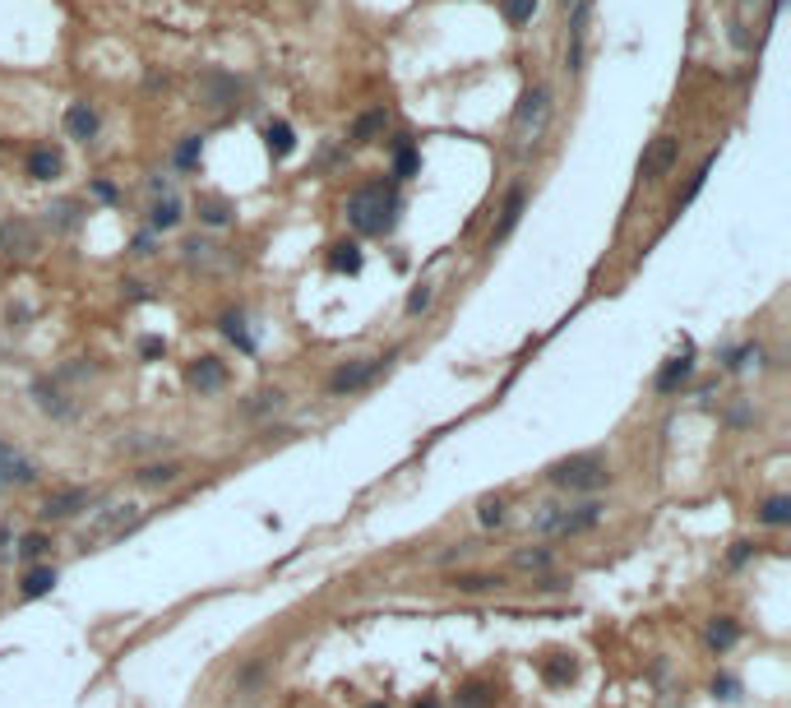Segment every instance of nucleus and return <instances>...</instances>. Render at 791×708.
Wrapping results in <instances>:
<instances>
[{
  "label": "nucleus",
  "instance_id": "nucleus-1",
  "mask_svg": "<svg viewBox=\"0 0 791 708\" xmlns=\"http://www.w3.org/2000/svg\"><path fill=\"white\" fill-rule=\"evenodd\" d=\"M144 519H149V510L139 500H111L103 510H93L88 523L79 528V551H97V546H111L120 537H130Z\"/></svg>",
  "mask_w": 791,
  "mask_h": 708
},
{
  "label": "nucleus",
  "instance_id": "nucleus-2",
  "mask_svg": "<svg viewBox=\"0 0 791 708\" xmlns=\"http://www.w3.org/2000/svg\"><path fill=\"white\" fill-rule=\"evenodd\" d=\"M606 514L602 500H583V504H541L537 519H533V533L537 537H579L587 528H597Z\"/></svg>",
  "mask_w": 791,
  "mask_h": 708
},
{
  "label": "nucleus",
  "instance_id": "nucleus-3",
  "mask_svg": "<svg viewBox=\"0 0 791 708\" xmlns=\"http://www.w3.org/2000/svg\"><path fill=\"white\" fill-rule=\"evenodd\" d=\"M546 477H551V487H560V491H602L606 481H611V468H606L602 454H570V458L551 463Z\"/></svg>",
  "mask_w": 791,
  "mask_h": 708
},
{
  "label": "nucleus",
  "instance_id": "nucleus-4",
  "mask_svg": "<svg viewBox=\"0 0 791 708\" xmlns=\"http://www.w3.org/2000/svg\"><path fill=\"white\" fill-rule=\"evenodd\" d=\"M348 222H352L361 236L389 232V222H394V195L384 190V186H361V190L348 199Z\"/></svg>",
  "mask_w": 791,
  "mask_h": 708
},
{
  "label": "nucleus",
  "instance_id": "nucleus-5",
  "mask_svg": "<svg viewBox=\"0 0 791 708\" xmlns=\"http://www.w3.org/2000/svg\"><path fill=\"white\" fill-rule=\"evenodd\" d=\"M546 120H551V93L537 84V88H527L518 97V107H514V144L518 149L537 144L541 130H546Z\"/></svg>",
  "mask_w": 791,
  "mask_h": 708
},
{
  "label": "nucleus",
  "instance_id": "nucleus-6",
  "mask_svg": "<svg viewBox=\"0 0 791 708\" xmlns=\"http://www.w3.org/2000/svg\"><path fill=\"white\" fill-rule=\"evenodd\" d=\"M389 366V357H361V361H348V366H338L329 375V394H357L366 389V384Z\"/></svg>",
  "mask_w": 791,
  "mask_h": 708
},
{
  "label": "nucleus",
  "instance_id": "nucleus-7",
  "mask_svg": "<svg viewBox=\"0 0 791 708\" xmlns=\"http://www.w3.org/2000/svg\"><path fill=\"white\" fill-rule=\"evenodd\" d=\"M264 690H269V662H264V658H250V662L232 676V704L250 708V704L264 699Z\"/></svg>",
  "mask_w": 791,
  "mask_h": 708
},
{
  "label": "nucleus",
  "instance_id": "nucleus-8",
  "mask_svg": "<svg viewBox=\"0 0 791 708\" xmlns=\"http://www.w3.org/2000/svg\"><path fill=\"white\" fill-rule=\"evenodd\" d=\"M676 153H680V139H676V135H657L653 144L643 149V158H639V176H643V181H662V176H672Z\"/></svg>",
  "mask_w": 791,
  "mask_h": 708
},
{
  "label": "nucleus",
  "instance_id": "nucleus-9",
  "mask_svg": "<svg viewBox=\"0 0 791 708\" xmlns=\"http://www.w3.org/2000/svg\"><path fill=\"white\" fill-rule=\"evenodd\" d=\"M88 504H93V491H88V487H56V491L42 500V510H37V514H42L47 523H60V519H74L79 510H88Z\"/></svg>",
  "mask_w": 791,
  "mask_h": 708
},
{
  "label": "nucleus",
  "instance_id": "nucleus-10",
  "mask_svg": "<svg viewBox=\"0 0 791 708\" xmlns=\"http://www.w3.org/2000/svg\"><path fill=\"white\" fill-rule=\"evenodd\" d=\"M0 250H5V255H19V259H33L37 250H42V236L33 232V222L10 218V222H0Z\"/></svg>",
  "mask_w": 791,
  "mask_h": 708
},
{
  "label": "nucleus",
  "instance_id": "nucleus-11",
  "mask_svg": "<svg viewBox=\"0 0 791 708\" xmlns=\"http://www.w3.org/2000/svg\"><path fill=\"white\" fill-rule=\"evenodd\" d=\"M37 463L28 454H19L10 440H0V487H33Z\"/></svg>",
  "mask_w": 791,
  "mask_h": 708
},
{
  "label": "nucleus",
  "instance_id": "nucleus-12",
  "mask_svg": "<svg viewBox=\"0 0 791 708\" xmlns=\"http://www.w3.org/2000/svg\"><path fill=\"white\" fill-rule=\"evenodd\" d=\"M186 384H190V389H199V394H213V389L227 384V366H222L218 357H199L195 366L186 371Z\"/></svg>",
  "mask_w": 791,
  "mask_h": 708
},
{
  "label": "nucleus",
  "instance_id": "nucleus-13",
  "mask_svg": "<svg viewBox=\"0 0 791 708\" xmlns=\"http://www.w3.org/2000/svg\"><path fill=\"white\" fill-rule=\"evenodd\" d=\"M199 97H204V107H227L236 103V79L232 74H222V70H209L204 79H199Z\"/></svg>",
  "mask_w": 791,
  "mask_h": 708
},
{
  "label": "nucleus",
  "instance_id": "nucleus-14",
  "mask_svg": "<svg viewBox=\"0 0 791 708\" xmlns=\"http://www.w3.org/2000/svg\"><path fill=\"white\" fill-rule=\"evenodd\" d=\"M523 204H527V190H523V186H514L510 195H504V204H500V222L491 227V246H500V241H504V236H510V232L518 227Z\"/></svg>",
  "mask_w": 791,
  "mask_h": 708
},
{
  "label": "nucleus",
  "instance_id": "nucleus-15",
  "mask_svg": "<svg viewBox=\"0 0 791 708\" xmlns=\"http://www.w3.org/2000/svg\"><path fill=\"white\" fill-rule=\"evenodd\" d=\"M583 42H587V0L570 5V74L583 70Z\"/></svg>",
  "mask_w": 791,
  "mask_h": 708
},
{
  "label": "nucleus",
  "instance_id": "nucleus-16",
  "mask_svg": "<svg viewBox=\"0 0 791 708\" xmlns=\"http://www.w3.org/2000/svg\"><path fill=\"white\" fill-rule=\"evenodd\" d=\"M180 473H186V463L167 458V463H149V468H139V473H134V481H139L144 491H157V487H176Z\"/></svg>",
  "mask_w": 791,
  "mask_h": 708
},
{
  "label": "nucleus",
  "instance_id": "nucleus-17",
  "mask_svg": "<svg viewBox=\"0 0 791 708\" xmlns=\"http://www.w3.org/2000/svg\"><path fill=\"white\" fill-rule=\"evenodd\" d=\"M384 130H389V112L384 107H375V112H361L357 120H352V144H375V139H384Z\"/></svg>",
  "mask_w": 791,
  "mask_h": 708
},
{
  "label": "nucleus",
  "instance_id": "nucleus-18",
  "mask_svg": "<svg viewBox=\"0 0 791 708\" xmlns=\"http://www.w3.org/2000/svg\"><path fill=\"white\" fill-rule=\"evenodd\" d=\"M65 135L79 139V144H88V139H97V112L88 103H74L65 112Z\"/></svg>",
  "mask_w": 791,
  "mask_h": 708
},
{
  "label": "nucleus",
  "instance_id": "nucleus-19",
  "mask_svg": "<svg viewBox=\"0 0 791 708\" xmlns=\"http://www.w3.org/2000/svg\"><path fill=\"white\" fill-rule=\"evenodd\" d=\"M689 375H695V361H689V352L672 357V361H666V366L657 371V394H676Z\"/></svg>",
  "mask_w": 791,
  "mask_h": 708
},
{
  "label": "nucleus",
  "instance_id": "nucleus-20",
  "mask_svg": "<svg viewBox=\"0 0 791 708\" xmlns=\"http://www.w3.org/2000/svg\"><path fill=\"white\" fill-rule=\"evenodd\" d=\"M28 176H33V181H56V176H60V153H56L51 144H37V149L28 153Z\"/></svg>",
  "mask_w": 791,
  "mask_h": 708
},
{
  "label": "nucleus",
  "instance_id": "nucleus-21",
  "mask_svg": "<svg viewBox=\"0 0 791 708\" xmlns=\"http://www.w3.org/2000/svg\"><path fill=\"white\" fill-rule=\"evenodd\" d=\"M51 589H56V570L51 565H33V570L24 574V583H19V597L33 602V597H47Z\"/></svg>",
  "mask_w": 791,
  "mask_h": 708
},
{
  "label": "nucleus",
  "instance_id": "nucleus-22",
  "mask_svg": "<svg viewBox=\"0 0 791 708\" xmlns=\"http://www.w3.org/2000/svg\"><path fill=\"white\" fill-rule=\"evenodd\" d=\"M551 546H523V551H514V570H523V574H541V570H551Z\"/></svg>",
  "mask_w": 791,
  "mask_h": 708
},
{
  "label": "nucleus",
  "instance_id": "nucleus-23",
  "mask_svg": "<svg viewBox=\"0 0 791 708\" xmlns=\"http://www.w3.org/2000/svg\"><path fill=\"white\" fill-rule=\"evenodd\" d=\"M449 589L454 593H495V589H504V574H454L449 579Z\"/></svg>",
  "mask_w": 791,
  "mask_h": 708
},
{
  "label": "nucleus",
  "instance_id": "nucleus-24",
  "mask_svg": "<svg viewBox=\"0 0 791 708\" xmlns=\"http://www.w3.org/2000/svg\"><path fill=\"white\" fill-rule=\"evenodd\" d=\"M495 704V685L491 681H468L458 690V699H454V708H491Z\"/></svg>",
  "mask_w": 791,
  "mask_h": 708
},
{
  "label": "nucleus",
  "instance_id": "nucleus-25",
  "mask_svg": "<svg viewBox=\"0 0 791 708\" xmlns=\"http://www.w3.org/2000/svg\"><path fill=\"white\" fill-rule=\"evenodd\" d=\"M541 676H546V685H570L579 676V662L570 653H556V658L541 662Z\"/></svg>",
  "mask_w": 791,
  "mask_h": 708
},
{
  "label": "nucleus",
  "instance_id": "nucleus-26",
  "mask_svg": "<svg viewBox=\"0 0 791 708\" xmlns=\"http://www.w3.org/2000/svg\"><path fill=\"white\" fill-rule=\"evenodd\" d=\"M703 639H708V649H713V653H722V649H732V643L741 639V625H736L732 616H718L713 625H708Z\"/></svg>",
  "mask_w": 791,
  "mask_h": 708
},
{
  "label": "nucleus",
  "instance_id": "nucleus-27",
  "mask_svg": "<svg viewBox=\"0 0 791 708\" xmlns=\"http://www.w3.org/2000/svg\"><path fill=\"white\" fill-rule=\"evenodd\" d=\"M759 523H768V528H787L791 523V496H768L759 504Z\"/></svg>",
  "mask_w": 791,
  "mask_h": 708
},
{
  "label": "nucleus",
  "instance_id": "nucleus-28",
  "mask_svg": "<svg viewBox=\"0 0 791 708\" xmlns=\"http://www.w3.org/2000/svg\"><path fill=\"white\" fill-rule=\"evenodd\" d=\"M264 144H269V153H273V158H288V153L296 149V135H292L288 120H273V126L264 130Z\"/></svg>",
  "mask_w": 791,
  "mask_h": 708
},
{
  "label": "nucleus",
  "instance_id": "nucleus-29",
  "mask_svg": "<svg viewBox=\"0 0 791 708\" xmlns=\"http://www.w3.org/2000/svg\"><path fill=\"white\" fill-rule=\"evenodd\" d=\"M186 259H190V265H199V269H222V265H227V259L218 255L213 241H199V236L186 241Z\"/></svg>",
  "mask_w": 791,
  "mask_h": 708
},
{
  "label": "nucleus",
  "instance_id": "nucleus-30",
  "mask_svg": "<svg viewBox=\"0 0 791 708\" xmlns=\"http://www.w3.org/2000/svg\"><path fill=\"white\" fill-rule=\"evenodd\" d=\"M713 163H718V153H708V158H703V163H699V172H695V176H689V186H685V190H680V195L672 199V213H680V209L689 204V199H695V195L703 190V181H708V172H713Z\"/></svg>",
  "mask_w": 791,
  "mask_h": 708
},
{
  "label": "nucleus",
  "instance_id": "nucleus-31",
  "mask_svg": "<svg viewBox=\"0 0 791 708\" xmlns=\"http://www.w3.org/2000/svg\"><path fill=\"white\" fill-rule=\"evenodd\" d=\"M417 167H421L417 144H412V139H398V149H394V176L408 181V176H417Z\"/></svg>",
  "mask_w": 791,
  "mask_h": 708
},
{
  "label": "nucleus",
  "instance_id": "nucleus-32",
  "mask_svg": "<svg viewBox=\"0 0 791 708\" xmlns=\"http://www.w3.org/2000/svg\"><path fill=\"white\" fill-rule=\"evenodd\" d=\"M329 269H334V273H357V269H361V250L348 246V241H338V246L329 250Z\"/></svg>",
  "mask_w": 791,
  "mask_h": 708
},
{
  "label": "nucleus",
  "instance_id": "nucleus-33",
  "mask_svg": "<svg viewBox=\"0 0 791 708\" xmlns=\"http://www.w3.org/2000/svg\"><path fill=\"white\" fill-rule=\"evenodd\" d=\"M47 222H51L56 232H70L74 222H79V204H74V199H60V204L47 209Z\"/></svg>",
  "mask_w": 791,
  "mask_h": 708
},
{
  "label": "nucleus",
  "instance_id": "nucleus-34",
  "mask_svg": "<svg viewBox=\"0 0 791 708\" xmlns=\"http://www.w3.org/2000/svg\"><path fill=\"white\" fill-rule=\"evenodd\" d=\"M149 222H153L157 232L176 227V222H180V204H176V199H157V204H153V213H149Z\"/></svg>",
  "mask_w": 791,
  "mask_h": 708
},
{
  "label": "nucleus",
  "instance_id": "nucleus-35",
  "mask_svg": "<svg viewBox=\"0 0 791 708\" xmlns=\"http://www.w3.org/2000/svg\"><path fill=\"white\" fill-rule=\"evenodd\" d=\"M222 334H227V338L236 342V348H246V352L255 348V338L246 334V319H241L236 311H227V315H222Z\"/></svg>",
  "mask_w": 791,
  "mask_h": 708
},
{
  "label": "nucleus",
  "instance_id": "nucleus-36",
  "mask_svg": "<svg viewBox=\"0 0 791 708\" xmlns=\"http://www.w3.org/2000/svg\"><path fill=\"white\" fill-rule=\"evenodd\" d=\"M47 546H51V537L47 533H28V537H19V560H42L47 556Z\"/></svg>",
  "mask_w": 791,
  "mask_h": 708
},
{
  "label": "nucleus",
  "instance_id": "nucleus-37",
  "mask_svg": "<svg viewBox=\"0 0 791 708\" xmlns=\"http://www.w3.org/2000/svg\"><path fill=\"white\" fill-rule=\"evenodd\" d=\"M278 408H282V389H264V394H255L241 412H246V417H259V412H278Z\"/></svg>",
  "mask_w": 791,
  "mask_h": 708
},
{
  "label": "nucleus",
  "instance_id": "nucleus-38",
  "mask_svg": "<svg viewBox=\"0 0 791 708\" xmlns=\"http://www.w3.org/2000/svg\"><path fill=\"white\" fill-rule=\"evenodd\" d=\"M477 519H481V528H500V523H504V500H500V496H486V500L477 504Z\"/></svg>",
  "mask_w": 791,
  "mask_h": 708
},
{
  "label": "nucleus",
  "instance_id": "nucleus-39",
  "mask_svg": "<svg viewBox=\"0 0 791 708\" xmlns=\"http://www.w3.org/2000/svg\"><path fill=\"white\" fill-rule=\"evenodd\" d=\"M199 222H209V227H222V222H232V209L222 204V199H199Z\"/></svg>",
  "mask_w": 791,
  "mask_h": 708
},
{
  "label": "nucleus",
  "instance_id": "nucleus-40",
  "mask_svg": "<svg viewBox=\"0 0 791 708\" xmlns=\"http://www.w3.org/2000/svg\"><path fill=\"white\" fill-rule=\"evenodd\" d=\"M500 10H504V19L518 28V24H527V19L537 14V0H500Z\"/></svg>",
  "mask_w": 791,
  "mask_h": 708
},
{
  "label": "nucleus",
  "instance_id": "nucleus-41",
  "mask_svg": "<svg viewBox=\"0 0 791 708\" xmlns=\"http://www.w3.org/2000/svg\"><path fill=\"white\" fill-rule=\"evenodd\" d=\"M33 394H37V408H42V412H56V417H70V403H65V398H60L56 389H47V384H37V389H33Z\"/></svg>",
  "mask_w": 791,
  "mask_h": 708
},
{
  "label": "nucleus",
  "instance_id": "nucleus-42",
  "mask_svg": "<svg viewBox=\"0 0 791 708\" xmlns=\"http://www.w3.org/2000/svg\"><path fill=\"white\" fill-rule=\"evenodd\" d=\"M199 153H204V139H199V135H186V144L176 149V163H180V167H195V163H199Z\"/></svg>",
  "mask_w": 791,
  "mask_h": 708
},
{
  "label": "nucleus",
  "instance_id": "nucleus-43",
  "mask_svg": "<svg viewBox=\"0 0 791 708\" xmlns=\"http://www.w3.org/2000/svg\"><path fill=\"white\" fill-rule=\"evenodd\" d=\"M755 361H759V348H755V342H745V348H736L732 357H726V366H732V371H749Z\"/></svg>",
  "mask_w": 791,
  "mask_h": 708
},
{
  "label": "nucleus",
  "instance_id": "nucleus-44",
  "mask_svg": "<svg viewBox=\"0 0 791 708\" xmlns=\"http://www.w3.org/2000/svg\"><path fill=\"white\" fill-rule=\"evenodd\" d=\"M533 589L537 593H564V589H570V579H564V574H546V579H533Z\"/></svg>",
  "mask_w": 791,
  "mask_h": 708
},
{
  "label": "nucleus",
  "instance_id": "nucleus-45",
  "mask_svg": "<svg viewBox=\"0 0 791 708\" xmlns=\"http://www.w3.org/2000/svg\"><path fill=\"white\" fill-rule=\"evenodd\" d=\"M426 306H431V288H426V282H421V288L408 296V315H421Z\"/></svg>",
  "mask_w": 791,
  "mask_h": 708
},
{
  "label": "nucleus",
  "instance_id": "nucleus-46",
  "mask_svg": "<svg viewBox=\"0 0 791 708\" xmlns=\"http://www.w3.org/2000/svg\"><path fill=\"white\" fill-rule=\"evenodd\" d=\"M713 695H718V699H736V681H732V676H718V681H713Z\"/></svg>",
  "mask_w": 791,
  "mask_h": 708
},
{
  "label": "nucleus",
  "instance_id": "nucleus-47",
  "mask_svg": "<svg viewBox=\"0 0 791 708\" xmlns=\"http://www.w3.org/2000/svg\"><path fill=\"white\" fill-rule=\"evenodd\" d=\"M745 560H749V542H736L732 546V565H745Z\"/></svg>",
  "mask_w": 791,
  "mask_h": 708
},
{
  "label": "nucleus",
  "instance_id": "nucleus-48",
  "mask_svg": "<svg viewBox=\"0 0 791 708\" xmlns=\"http://www.w3.org/2000/svg\"><path fill=\"white\" fill-rule=\"evenodd\" d=\"M93 195H97V199H116V186H111V181H97Z\"/></svg>",
  "mask_w": 791,
  "mask_h": 708
},
{
  "label": "nucleus",
  "instance_id": "nucleus-49",
  "mask_svg": "<svg viewBox=\"0 0 791 708\" xmlns=\"http://www.w3.org/2000/svg\"><path fill=\"white\" fill-rule=\"evenodd\" d=\"M144 357H162V338H144Z\"/></svg>",
  "mask_w": 791,
  "mask_h": 708
},
{
  "label": "nucleus",
  "instance_id": "nucleus-50",
  "mask_svg": "<svg viewBox=\"0 0 791 708\" xmlns=\"http://www.w3.org/2000/svg\"><path fill=\"white\" fill-rule=\"evenodd\" d=\"M412 708H440V699H435V695H426V699H417Z\"/></svg>",
  "mask_w": 791,
  "mask_h": 708
},
{
  "label": "nucleus",
  "instance_id": "nucleus-51",
  "mask_svg": "<svg viewBox=\"0 0 791 708\" xmlns=\"http://www.w3.org/2000/svg\"><path fill=\"white\" fill-rule=\"evenodd\" d=\"M366 708H389V704H366Z\"/></svg>",
  "mask_w": 791,
  "mask_h": 708
},
{
  "label": "nucleus",
  "instance_id": "nucleus-52",
  "mask_svg": "<svg viewBox=\"0 0 791 708\" xmlns=\"http://www.w3.org/2000/svg\"><path fill=\"white\" fill-rule=\"evenodd\" d=\"M564 5H574V0H564Z\"/></svg>",
  "mask_w": 791,
  "mask_h": 708
}]
</instances>
